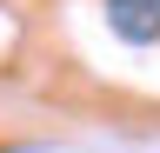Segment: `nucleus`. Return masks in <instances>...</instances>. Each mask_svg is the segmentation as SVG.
Segmentation results:
<instances>
[{"label":"nucleus","instance_id":"1","mask_svg":"<svg viewBox=\"0 0 160 153\" xmlns=\"http://www.w3.org/2000/svg\"><path fill=\"white\" fill-rule=\"evenodd\" d=\"M100 13H107V27L127 47H153L160 40V0H100Z\"/></svg>","mask_w":160,"mask_h":153}]
</instances>
